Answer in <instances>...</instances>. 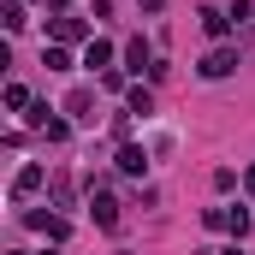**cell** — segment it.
Masks as SVG:
<instances>
[{"mask_svg":"<svg viewBox=\"0 0 255 255\" xmlns=\"http://www.w3.org/2000/svg\"><path fill=\"white\" fill-rule=\"evenodd\" d=\"M238 65H244V48H232V42H220V48H214V54L202 60V77H232Z\"/></svg>","mask_w":255,"mask_h":255,"instance_id":"1","label":"cell"},{"mask_svg":"<svg viewBox=\"0 0 255 255\" xmlns=\"http://www.w3.org/2000/svg\"><path fill=\"white\" fill-rule=\"evenodd\" d=\"M65 113H71L77 125H95V89H71V95H65Z\"/></svg>","mask_w":255,"mask_h":255,"instance_id":"2","label":"cell"},{"mask_svg":"<svg viewBox=\"0 0 255 255\" xmlns=\"http://www.w3.org/2000/svg\"><path fill=\"white\" fill-rule=\"evenodd\" d=\"M113 166H119L125 178H142V166H148V154H142L136 142H119V154H113Z\"/></svg>","mask_w":255,"mask_h":255,"instance_id":"3","label":"cell"},{"mask_svg":"<svg viewBox=\"0 0 255 255\" xmlns=\"http://www.w3.org/2000/svg\"><path fill=\"white\" fill-rule=\"evenodd\" d=\"M202 30H208L214 42H226V36H232L238 24H232V12H220V6H208V12H202Z\"/></svg>","mask_w":255,"mask_h":255,"instance_id":"4","label":"cell"},{"mask_svg":"<svg viewBox=\"0 0 255 255\" xmlns=\"http://www.w3.org/2000/svg\"><path fill=\"white\" fill-rule=\"evenodd\" d=\"M95 226H101V232H119V202L107 190H95Z\"/></svg>","mask_w":255,"mask_h":255,"instance_id":"5","label":"cell"},{"mask_svg":"<svg viewBox=\"0 0 255 255\" xmlns=\"http://www.w3.org/2000/svg\"><path fill=\"white\" fill-rule=\"evenodd\" d=\"M42 184H48V172H42V166H24V172L12 178V196L24 202V196H36V190H42Z\"/></svg>","mask_w":255,"mask_h":255,"instance_id":"6","label":"cell"},{"mask_svg":"<svg viewBox=\"0 0 255 255\" xmlns=\"http://www.w3.org/2000/svg\"><path fill=\"white\" fill-rule=\"evenodd\" d=\"M30 125L42 130L48 142H65V130H71V125H65V119H48V107H36V113H30Z\"/></svg>","mask_w":255,"mask_h":255,"instance_id":"7","label":"cell"},{"mask_svg":"<svg viewBox=\"0 0 255 255\" xmlns=\"http://www.w3.org/2000/svg\"><path fill=\"white\" fill-rule=\"evenodd\" d=\"M24 220H30V226H36V232H48V238H54V244H60L65 232H71V226H65L60 214H24Z\"/></svg>","mask_w":255,"mask_h":255,"instance_id":"8","label":"cell"},{"mask_svg":"<svg viewBox=\"0 0 255 255\" xmlns=\"http://www.w3.org/2000/svg\"><path fill=\"white\" fill-rule=\"evenodd\" d=\"M83 36H89V30H83V18H54V42H83Z\"/></svg>","mask_w":255,"mask_h":255,"instance_id":"9","label":"cell"},{"mask_svg":"<svg viewBox=\"0 0 255 255\" xmlns=\"http://www.w3.org/2000/svg\"><path fill=\"white\" fill-rule=\"evenodd\" d=\"M83 65H89V71H113V42H89Z\"/></svg>","mask_w":255,"mask_h":255,"instance_id":"10","label":"cell"},{"mask_svg":"<svg viewBox=\"0 0 255 255\" xmlns=\"http://www.w3.org/2000/svg\"><path fill=\"white\" fill-rule=\"evenodd\" d=\"M125 65H130V71H148V65H154V60H148V42H142V36H136V42H125Z\"/></svg>","mask_w":255,"mask_h":255,"instance_id":"11","label":"cell"},{"mask_svg":"<svg viewBox=\"0 0 255 255\" xmlns=\"http://www.w3.org/2000/svg\"><path fill=\"white\" fill-rule=\"evenodd\" d=\"M125 113H142V119H148V113H154V89H130V95H125Z\"/></svg>","mask_w":255,"mask_h":255,"instance_id":"12","label":"cell"},{"mask_svg":"<svg viewBox=\"0 0 255 255\" xmlns=\"http://www.w3.org/2000/svg\"><path fill=\"white\" fill-rule=\"evenodd\" d=\"M48 196H54V208H71V202H77V184H71V178H54Z\"/></svg>","mask_w":255,"mask_h":255,"instance_id":"13","label":"cell"},{"mask_svg":"<svg viewBox=\"0 0 255 255\" xmlns=\"http://www.w3.org/2000/svg\"><path fill=\"white\" fill-rule=\"evenodd\" d=\"M42 65H48V71H71V54H65V48H42Z\"/></svg>","mask_w":255,"mask_h":255,"instance_id":"14","label":"cell"},{"mask_svg":"<svg viewBox=\"0 0 255 255\" xmlns=\"http://www.w3.org/2000/svg\"><path fill=\"white\" fill-rule=\"evenodd\" d=\"M0 24H6V30H24V0H6V12H0Z\"/></svg>","mask_w":255,"mask_h":255,"instance_id":"15","label":"cell"},{"mask_svg":"<svg viewBox=\"0 0 255 255\" xmlns=\"http://www.w3.org/2000/svg\"><path fill=\"white\" fill-rule=\"evenodd\" d=\"M6 107H12V113H18V107H30V89H24V83H12V89H6Z\"/></svg>","mask_w":255,"mask_h":255,"instance_id":"16","label":"cell"},{"mask_svg":"<svg viewBox=\"0 0 255 255\" xmlns=\"http://www.w3.org/2000/svg\"><path fill=\"white\" fill-rule=\"evenodd\" d=\"M238 48H244V54H255V24H250V36H244V42H238Z\"/></svg>","mask_w":255,"mask_h":255,"instance_id":"17","label":"cell"},{"mask_svg":"<svg viewBox=\"0 0 255 255\" xmlns=\"http://www.w3.org/2000/svg\"><path fill=\"white\" fill-rule=\"evenodd\" d=\"M244 184H250V196H255V166H250V172H244Z\"/></svg>","mask_w":255,"mask_h":255,"instance_id":"18","label":"cell"},{"mask_svg":"<svg viewBox=\"0 0 255 255\" xmlns=\"http://www.w3.org/2000/svg\"><path fill=\"white\" fill-rule=\"evenodd\" d=\"M48 6H54V12H65V6H71V0H48Z\"/></svg>","mask_w":255,"mask_h":255,"instance_id":"19","label":"cell"},{"mask_svg":"<svg viewBox=\"0 0 255 255\" xmlns=\"http://www.w3.org/2000/svg\"><path fill=\"white\" fill-rule=\"evenodd\" d=\"M226 255H238V250H226Z\"/></svg>","mask_w":255,"mask_h":255,"instance_id":"20","label":"cell"}]
</instances>
